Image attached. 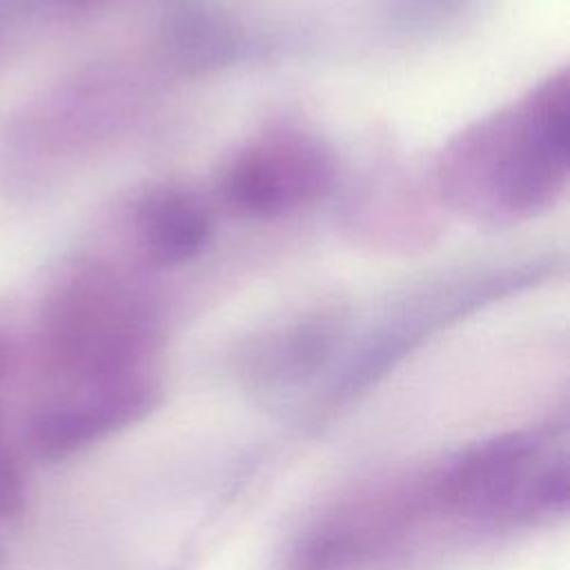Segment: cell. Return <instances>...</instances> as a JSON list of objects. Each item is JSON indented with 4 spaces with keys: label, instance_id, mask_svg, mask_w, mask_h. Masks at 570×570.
<instances>
[{
    "label": "cell",
    "instance_id": "cell-1",
    "mask_svg": "<svg viewBox=\"0 0 570 570\" xmlns=\"http://www.w3.org/2000/svg\"><path fill=\"white\" fill-rule=\"evenodd\" d=\"M566 69L456 134L439 158V189L461 214L514 223L552 207L568 183Z\"/></svg>",
    "mask_w": 570,
    "mask_h": 570
},
{
    "label": "cell",
    "instance_id": "cell-2",
    "mask_svg": "<svg viewBox=\"0 0 570 570\" xmlns=\"http://www.w3.org/2000/svg\"><path fill=\"white\" fill-rule=\"evenodd\" d=\"M428 474L439 517L521 523L561 514L568 505V454L541 430L490 436Z\"/></svg>",
    "mask_w": 570,
    "mask_h": 570
},
{
    "label": "cell",
    "instance_id": "cell-3",
    "mask_svg": "<svg viewBox=\"0 0 570 570\" xmlns=\"http://www.w3.org/2000/svg\"><path fill=\"white\" fill-rule=\"evenodd\" d=\"M432 517L439 514L428 472L374 483L338 501L298 537L292 570H354L387 557Z\"/></svg>",
    "mask_w": 570,
    "mask_h": 570
},
{
    "label": "cell",
    "instance_id": "cell-4",
    "mask_svg": "<svg viewBox=\"0 0 570 570\" xmlns=\"http://www.w3.org/2000/svg\"><path fill=\"white\" fill-rule=\"evenodd\" d=\"M332 185V154L307 134L278 131L254 140L229 163L220 194L240 216L276 218L314 205Z\"/></svg>",
    "mask_w": 570,
    "mask_h": 570
},
{
    "label": "cell",
    "instance_id": "cell-5",
    "mask_svg": "<svg viewBox=\"0 0 570 570\" xmlns=\"http://www.w3.org/2000/svg\"><path fill=\"white\" fill-rule=\"evenodd\" d=\"M343 330L338 309L305 312L258 338L245 356V372L261 385L298 383L330 361Z\"/></svg>",
    "mask_w": 570,
    "mask_h": 570
},
{
    "label": "cell",
    "instance_id": "cell-6",
    "mask_svg": "<svg viewBox=\"0 0 570 570\" xmlns=\"http://www.w3.org/2000/svg\"><path fill=\"white\" fill-rule=\"evenodd\" d=\"M136 234L156 265L174 267L200 256L212 225L203 205L185 191L156 189L136 209Z\"/></svg>",
    "mask_w": 570,
    "mask_h": 570
},
{
    "label": "cell",
    "instance_id": "cell-7",
    "mask_svg": "<svg viewBox=\"0 0 570 570\" xmlns=\"http://www.w3.org/2000/svg\"><path fill=\"white\" fill-rule=\"evenodd\" d=\"M24 505V476L0 419V519H13Z\"/></svg>",
    "mask_w": 570,
    "mask_h": 570
},
{
    "label": "cell",
    "instance_id": "cell-8",
    "mask_svg": "<svg viewBox=\"0 0 570 570\" xmlns=\"http://www.w3.org/2000/svg\"><path fill=\"white\" fill-rule=\"evenodd\" d=\"M78 2H96V0H78Z\"/></svg>",
    "mask_w": 570,
    "mask_h": 570
}]
</instances>
